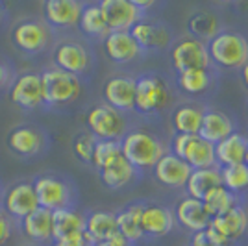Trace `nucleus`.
<instances>
[{"instance_id": "4468645a", "label": "nucleus", "mask_w": 248, "mask_h": 246, "mask_svg": "<svg viewBox=\"0 0 248 246\" xmlns=\"http://www.w3.org/2000/svg\"><path fill=\"white\" fill-rule=\"evenodd\" d=\"M8 146L19 157H37L48 150L50 137L37 124H21L8 134Z\"/></svg>"}, {"instance_id": "c756f323", "label": "nucleus", "mask_w": 248, "mask_h": 246, "mask_svg": "<svg viewBox=\"0 0 248 246\" xmlns=\"http://www.w3.org/2000/svg\"><path fill=\"white\" fill-rule=\"evenodd\" d=\"M222 28V21L215 11L198 8L187 19V35L195 37L198 41L207 43L218 30Z\"/></svg>"}, {"instance_id": "c9c22d12", "label": "nucleus", "mask_w": 248, "mask_h": 246, "mask_svg": "<svg viewBox=\"0 0 248 246\" xmlns=\"http://www.w3.org/2000/svg\"><path fill=\"white\" fill-rule=\"evenodd\" d=\"M220 178H222V185L228 191H232L233 195H248V165H228V167H220Z\"/></svg>"}, {"instance_id": "a211bd4d", "label": "nucleus", "mask_w": 248, "mask_h": 246, "mask_svg": "<svg viewBox=\"0 0 248 246\" xmlns=\"http://www.w3.org/2000/svg\"><path fill=\"white\" fill-rule=\"evenodd\" d=\"M2 209L15 222H21L22 218H26L35 209H39V202H37V196H35V191H33V185L30 180L17 182L4 191Z\"/></svg>"}, {"instance_id": "b1692460", "label": "nucleus", "mask_w": 248, "mask_h": 246, "mask_svg": "<svg viewBox=\"0 0 248 246\" xmlns=\"http://www.w3.org/2000/svg\"><path fill=\"white\" fill-rule=\"evenodd\" d=\"M102 45L106 56L117 65L137 62L139 58L145 56L139 43L135 41L130 31H109L102 41Z\"/></svg>"}, {"instance_id": "2eb2a0df", "label": "nucleus", "mask_w": 248, "mask_h": 246, "mask_svg": "<svg viewBox=\"0 0 248 246\" xmlns=\"http://www.w3.org/2000/svg\"><path fill=\"white\" fill-rule=\"evenodd\" d=\"M141 228L145 241H157L172 233L176 228L172 207L155 200H143Z\"/></svg>"}, {"instance_id": "39448f33", "label": "nucleus", "mask_w": 248, "mask_h": 246, "mask_svg": "<svg viewBox=\"0 0 248 246\" xmlns=\"http://www.w3.org/2000/svg\"><path fill=\"white\" fill-rule=\"evenodd\" d=\"M247 202L230 207L220 215L211 216V222L206 228V233L211 241L220 246H239L248 237V215Z\"/></svg>"}, {"instance_id": "f3484780", "label": "nucleus", "mask_w": 248, "mask_h": 246, "mask_svg": "<svg viewBox=\"0 0 248 246\" xmlns=\"http://www.w3.org/2000/svg\"><path fill=\"white\" fill-rule=\"evenodd\" d=\"M10 98L17 108L24 111H35L39 108H45L41 72L26 71L17 74L10 87Z\"/></svg>"}, {"instance_id": "c85d7f7f", "label": "nucleus", "mask_w": 248, "mask_h": 246, "mask_svg": "<svg viewBox=\"0 0 248 246\" xmlns=\"http://www.w3.org/2000/svg\"><path fill=\"white\" fill-rule=\"evenodd\" d=\"M248 152V134L243 130H237L220 143L215 144V157H217L218 167H228V165L245 163Z\"/></svg>"}, {"instance_id": "e433bc0d", "label": "nucleus", "mask_w": 248, "mask_h": 246, "mask_svg": "<svg viewBox=\"0 0 248 246\" xmlns=\"http://www.w3.org/2000/svg\"><path fill=\"white\" fill-rule=\"evenodd\" d=\"M123 155L121 141H96L93 152V167L96 170H102L108 165H111Z\"/></svg>"}, {"instance_id": "f8f14e48", "label": "nucleus", "mask_w": 248, "mask_h": 246, "mask_svg": "<svg viewBox=\"0 0 248 246\" xmlns=\"http://www.w3.org/2000/svg\"><path fill=\"white\" fill-rule=\"evenodd\" d=\"M13 45L24 54H41L54 45V30L41 19H24L11 31Z\"/></svg>"}, {"instance_id": "cd10ccee", "label": "nucleus", "mask_w": 248, "mask_h": 246, "mask_svg": "<svg viewBox=\"0 0 248 246\" xmlns=\"http://www.w3.org/2000/svg\"><path fill=\"white\" fill-rule=\"evenodd\" d=\"M98 176H100V182H102L108 189L119 191V189L130 187L132 184L139 182L143 172L137 170L132 163H128V161L124 159V155H121L117 161H113L111 165H108L102 170H98Z\"/></svg>"}, {"instance_id": "f704fd0d", "label": "nucleus", "mask_w": 248, "mask_h": 246, "mask_svg": "<svg viewBox=\"0 0 248 246\" xmlns=\"http://www.w3.org/2000/svg\"><path fill=\"white\" fill-rule=\"evenodd\" d=\"M248 196L233 195L232 191H228L224 185H218V187H213L211 191H207L206 196L202 198V204H204L206 211L209 213V216H215L228 211L233 205L245 202Z\"/></svg>"}, {"instance_id": "8fccbe9b", "label": "nucleus", "mask_w": 248, "mask_h": 246, "mask_svg": "<svg viewBox=\"0 0 248 246\" xmlns=\"http://www.w3.org/2000/svg\"><path fill=\"white\" fill-rule=\"evenodd\" d=\"M26 246H41V245H26Z\"/></svg>"}, {"instance_id": "423d86ee", "label": "nucleus", "mask_w": 248, "mask_h": 246, "mask_svg": "<svg viewBox=\"0 0 248 246\" xmlns=\"http://www.w3.org/2000/svg\"><path fill=\"white\" fill-rule=\"evenodd\" d=\"M41 83L46 108H63L76 102L83 87V82L78 76L62 71L54 65L41 71Z\"/></svg>"}, {"instance_id": "7ed1b4c3", "label": "nucleus", "mask_w": 248, "mask_h": 246, "mask_svg": "<svg viewBox=\"0 0 248 246\" xmlns=\"http://www.w3.org/2000/svg\"><path fill=\"white\" fill-rule=\"evenodd\" d=\"M206 48L215 69L239 71L248 62V33L233 26H222L206 43Z\"/></svg>"}, {"instance_id": "6ab92c4d", "label": "nucleus", "mask_w": 248, "mask_h": 246, "mask_svg": "<svg viewBox=\"0 0 248 246\" xmlns=\"http://www.w3.org/2000/svg\"><path fill=\"white\" fill-rule=\"evenodd\" d=\"M237 130L239 123L232 113L218 108L215 104H207L204 109V117H202V126L198 132L202 139L209 141L211 144H217Z\"/></svg>"}, {"instance_id": "58836bf2", "label": "nucleus", "mask_w": 248, "mask_h": 246, "mask_svg": "<svg viewBox=\"0 0 248 246\" xmlns=\"http://www.w3.org/2000/svg\"><path fill=\"white\" fill-rule=\"evenodd\" d=\"M15 78H17V74H15L13 65L8 60L0 58V92L10 91L11 83H13Z\"/></svg>"}, {"instance_id": "a878e982", "label": "nucleus", "mask_w": 248, "mask_h": 246, "mask_svg": "<svg viewBox=\"0 0 248 246\" xmlns=\"http://www.w3.org/2000/svg\"><path fill=\"white\" fill-rule=\"evenodd\" d=\"M141 211H143V200L128 202L119 211H115L119 233L134 246H139L141 243H145L143 228H141Z\"/></svg>"}, {"instance_id": "7c9ffc66", "label": "nucleus", "mask_w": 248, "mask_h": 246, "mask_svg": "<svg viewBox=\"0 0 248 246\" xmlns=\"http://www.w3.org/2000/svg\"><path fill=\"white\" fill-rule=\"evenodd\" d=\"M85 233L94 243L108 241L109 237L119 233L117 230V216L109 209H94L85 215Z\"/></svg>"}, {"instance_id": "09e8293b", "label": "nucleus", "mask_w": 248, "mask_h": 246, "mask_svg": "<svg viewBox=\"0 0 248 246\" xmlns=\"http://www.w3.org/2000/svg\"><path fill=\"white\" fill-rule=\"evenodd\" d=\"M245 163H247V165H248V152H247V159H245Z\"/></svg>"}, {"instance_id": "f257e3e1", "label": "nucleus", "mask_w": 248, "mask_h": 246, "mask_svg": "<svg viewBox=\"0 0 248 246\" xmlns=\"http://www.w3.org/2000/svg\"><path fill=\"white\" fill-rule=\"evenodd\" d=\"M176 89L165 74L157 71H145L135 76V115L161 117L174 108Z\"/></svg>"}, {"instance_id": "4be33fe9", "label": "nucleus", "mask_w": 248, "mask_h": 246, "mask_svg": "<svg viewBox=\"0 0 248 246\" xmlns=\"http://www.w3.org/2000/svg\"><path fill=\"white\" fill-rule=\"evenodd\" d=\"M83 2L80 0H46L43 4V21L50 26L52 30H71L78 26L82 15Z\"/></svg>"}, {"instance_id": "20e7f679", "label": "nucleus", "mask_w": 248, "mask_h": 246, "mask_svg": "<svg viewBox=\"0 0 248 246\" xmlns=\"http://www.w3.org/2000/svg\"><path fill=\"white\" fill-rule=\"evenodd\" d=\"M31 185L39 207L43 209L58 211V209H74L78 205V187L67 176L45 172L33 176Z\"/></svg>"}, {"instance_id": "2f4dec72", "label": "nucleus", "mask_w": 248, "mask_h": 246, "mask_svg": "<svg viewBox=\"0 0 248 246\" xmlns=\"http://www.w3.org/2000/svg\"><path fill=\"white\" fill-rule=\"evenodd\" d=\"M78 28L87 39H94V41H104L106 39V35L109 33V28L104 21L98 2H83Z\"/></svg>"}, {"instance_id": "c03bdc74", "label": "nucleus", "mask_w": 248, "mask_h": 246, "mask_svg": "<svg viewBox=\"0 0 248 246\" xmlns=\"http://www.w3.org/2000/svg\"><path fill=\"white\" fill-rule=\"evenodd\" d=\"M239 78H241V83H243V87L248 91V62L239 69Z\"/></svg>"}, {"instance_id": "a19ab883", "label": "nucleus", "mask_w": 248, "mask_h": 246, "mask_svg": "<svg viewBox=\"0 0 248 246\" xmlns=\"http://www.w3.org/2000/svg\"><path fill=\"white\" fill-rule=\"evenodd\" d=\"M13 230H15V220L0 207V246L10 241L13 235Z\"/></svg>"}, {"instance_id": "ddd939ff", "label": "nucleus", "mask_w": 248, "mask_h": 246, "mask_svg": "<svg viewBox=\"0 0 248 246\" xmlns=\"http://www.w3.org/2000/svg\"><path fill=\"white\" fill-rule=\"evenodd\" d=\"M169 60L172 65V71L184 72L193 71V69H209L213 63L209 60L206 43L198 41L191 35L176 37V41L169 48Z\"/></svg>"}, {"instance_id": "37998d69", "label": "nucleus", "mask_w": 248, "mask_h": 246, "mask_svg": "<svg viewBox=\"0 0 248 246\" xmlns=\"http://www.w3.org/2000/svg\"><path fill=\"white\" fill-rule=\"evenodd\" d=\"M93 246H134L132 243H128L121 233H115L113 237H109L108 241H100V243H94Z\"/></svg>"}, {"instance_id": "412c9836", "label": "nucleus", "mask_w": 248, "mask_h": 246, "mask_svg": "<svg viewBox=\"0 0 248 246\" xmlns=\"http://www.w3.org/2000/svg\"><path fill=\"white\" fill-rule=\"evenodd\" d=\"M172 215H174L176 226H180L182 230H187L191 233L204 231L211 222V216L206 211L202 200L191 198L187 195L176 200V204L172 205Z\"/></svg>"}, {"instance_id": "aec40b11", "label": "nucleus", "mask_w": 248, "mask_h": 246, "mask_svg": "<svg viewBox=\"0 0 248 246\" xmlns=\"http://www.w3.org/2000/svg\"><path fill=\"white\" fill-rule=\"evenodd\" d=\"M104 102L115 108L117 111L134 113L135 108V76L132 74H115L109 76L102 87Z\"/></svg>"}, {"instance_id": "1a4fd4ad", "label": "nucleus", "mask_w": 248, "mask_h": 246, "mask_svg": "<svg viewBox=\"0 0 248 246\" xmlns=\"http://www.w3.org/2000/svg\"><path fill=\"white\" fill-rule=\"evenodd\" d=\"M218 80H220V71L215 67H209V69L176 72L172 83H174L176 92L187 96L186 100L207 104V100L217 92Z\"/></svg>"}, {"instance_id": "dca6fc26", "label": "nucleus", "mask_w": 248, "mask_h": 246, "mask_svg": "<svg viewBox=\"0 0 248 246\" xmlns=\"http://www.w3.org/2000/svg\"><path fill=\"white\" fill-rule=\"evenodd\" d=\"M98 6L109 31H130L146 17L135 0H100Z\"/></svg>"}, {"instance_id": "a18cd8bd", "label": "nucleus", "mask_w": 248, "mask_h": 246, "mask_svg": "<svg viewBox=\"0 0 248 246\" xmlns=\"http://www.w3.org/2000/svg\"><path fill=\"white\" fill-rule=\"evenodd\" d=\"M4 19H6V8H4V4L0 2V24L4 22Z\"/></svg>"}, {"instance_id": "79ce46f5", "label": "nucleus", "mask_w": 248, "mask_h": 246, "mask_svg": "<svg viewBox=\"0 0 248 246\" xmlns=\"http://www.w3.org/2000/svg\"><path fill=\"white\" fill-rule=\"evenodd\" d=\"M187 246H220V245H217L215 241H211V239L207 237L206 230H204V231L191 233V239H189V245Z\"/></svg>"}, {"instance_id": "473e14b6", "label": "nucleus", "mask_w": 248, "mask_h": 246, "mask_svg": "<svg viewBox=\"0 0 248 246\" xmlns=\"http://www.w3.org/2000/svg\"><path fill=\"white\" fill-rule=\"evenodd\" d=\"M80 231H85V213H82L78 207L52 211V237H54V241L73 235V233H80Z\"/></svg>"}, {"instance_id": "ea45409f", "label": "nucleus", "mask_w": 248, "mask_h": 246, "mask_svg": "<svg viewBox=\"0 0 248 246\" xmlns=\"http://www.w3.org/2000/svg\"><path fill=\"white\" fill-rule=\"evenodd\" d=\"M50 246H93V241L89 239V235L85 231H80V233H73V235L56 239Z\"/></svg>"}, {"instance_id": "9d476101", "label": "nucleus", "mask_w": 248, "mask_h": 246, "mask_svg": "<svg viewBox=\"0 0 248 246\" xmlns=\"http://www.w3.org/2000/svg\"><path fill=\"white\" fill-rule=\"evenodd\" d=\"M52 58H54V63H52L54 67L65 72H71L74 76H78L80 80L89 76L94 65L93 50L80 39H63V41L56 43Z\"/></svg>"}, {"instance_id": "5701e85b", "label": "nucleus", "mask_w": 248, "mask_h": 246, "mask_svg": "<svg viewBox=\"0 0 248 246\" xmlns=\"http://www.w3.org/2000/svg\"><path fill=\"white\" fill-rule=\"evenodd\" d=\"M207 104L197 100H182L170 109V128L174 134L198 135L202 126V117Z\"/></svg>"}, {"instance_id": "6e6552de", "label": "nucleus", "mask_w": 248, "mask_h": 246, "mask_svg": "<svg viewBox=\"0 0 248 246\" xmlns=\"http://www.w3.org/2000/svg\"><path fill=\"white\" fill-rule=\"evenodd\" d=\"M134 39L139 43L143 54H161L169 52L170 45L176 41L172 24H169L157 15H146L145 19L135 24L130 30Z\"/></svg>"}, {"instance_id": "0eeeda50", "label": "nucleus", "mask_w": 248, "mask_h": 246, "mask_svg": "<svg viewBox=\"0 0 248 246\" xmlns=\"http://www.w3.org/2000/svg\"><path fill=\"white\" fill-rule=\"evenodd\" d=\"M85 126L87 132L96 137V141H121L130 130L126 115L106 102H98L89 108L85 115Z\"/></svg>"}, {"instance_id": "3c124183", "label": "nucleus", "mask_w": 248, "mask_h": 246, "mask_svg": "<svg viewBox=\"0 0 248 246\" xmlns=\"http://www.w3.org/2000/svg\"><path fill=\"white\" fill-rule=\"evenodd\" d=\"M247 215H248V202H247Z\"/></svg>"}, {"instance_id": "bb28decb", "label": "nucleus", "mask_w": 248, "mask_h": 246, "mask_svg": "<svg viewBox=\"0 0 248 246\" xmlns=\"http://www.w3.org/2000/svg\"><path fill=\"white\" fill-rule=\"evenodd\" d=\"M19 226H21L22 233L30 241H33V245H52V241H54V237H52V211L39 207L26 218H22Z\"/></svg>"}, {"instance_id": "49530a36", "label": "nucleus", "mask_w": 248, "mask_h": 246, "mask_svg": "<svg viewBox=\"0 0 248 246\" xmlns=\"http://www.w3.org/2000/svg\"><path fill=\"white\" fill-rule=\"evenodd\" d=\"M4 185H2V182H0V207H2V198H4Z\"/></svg>"}, {"instance_id": "393cba45", "label": "nucleus", "mask_w": 248, "mask_h": 246, "mask_svg": "<svg viewBox=\"0 0 248 246\" xmlns=\"http://www.w3.org/2000/svg\"><path fill=\"white\" fill-rule=\"evenodd\" d=\"M152 172H154L155 180L161 185L169 187V189H186V184L187 180H189V176H191V172H193V169L169 150L155 163Z\"/></svg>"}, {"instance_id": "9b49d317", "label": "nucleus", "mask_w": 248, "mask_h": 246, "mask_svg": "<svg viewBox=\"0 0 248 246\" xmlns=\"http://www.w3.org/2000/svg\"><path fill=\"white\" fill-rule=\"evenodd\" d=\"M169 150L178 155L182 161H186L193 170L218 165L215 157V144L202 139L200 135L172 134L169 141Z\"/></svg>"}, {"instance_id": "4c0bfd02", "label": "nucleus", "mask_w": 248, "mask_h": 246, "mask_svg": "<svg viewBox=\"0 0 248 246\" xmlns=\"http://www.w3.org/2000/svg\"><path fill=\"white\" fill-rule=\"evenodd\" d=\"M96 137L87 130H82L73 137V154L83 165H93V152Z\"/></svg>"}, {"instance_id": "72a5a7b5", "label": "nucleus", "mask_w": 248, "mask_h": 246, "mask_svg": "<svg viewBox=\"0 0 248 246\" xmlns=\"http://www.w3.org/2000/svg\"><path fill=\"white\" fill-rule=\"evenodd\" d=\"M222 185V178H220V167H207V169H198L193 170L189 180L186 184V195L191 198L202 200L206 196L207 191H211L213 187Z\"/></svg>"}, {"instance_id": "f03ea898", "label": "nucleus", "mask_w": 248, "mask_h": 246, "mask_svg": "<svg viewBox=\"0 0 248 246\" xmlns=\"http://www.w3.org/2000/svg\"><path fill=\"white\" fill-rule=\"evenodd\" d=\"M123 155L141 172L154 169L155 163L169 152V143L148 128H130L121 139Z\"/></svg>"}, {"instance_id": "de8ad7c7", "label": "nucleus", "mask_w": 248, "mask_h": 246, "mask_svg": "<svg viewBox=\"0 0 248 246\" xmlns=\"http://www.w3.org/2000/svg\"><path fill=\"white\" fill-rule=\"evenodd\" d=\"M245 117H247V123H248V100H247V108H245Z\"/></svg>"}]
</instances>
